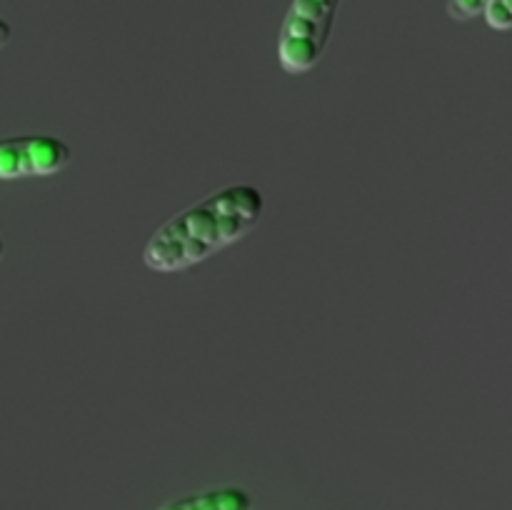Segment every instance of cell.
Segmentation results:
<instances>
[{"label":"cell","instance_id":"277c9868","mask_svg":"<svg viewBox=\"0 0 512 510\" xmlns=\"http://www.w3.org/2000/svg\"><path fill=\"white\" fill-rule=\"evenodd\" d=\"M160 510H253V498L248 490L228 485V488L205 490V493L170 500Z\"/></svg>","mask_w":512,"mask_h":510},{"label":"cell","instance_id":"8992f818","mask_svg":"<svg viewBox=\"0 0 512 510\" xmlns=\"http://www.w3.org/2000/svg\"><path fill=\"white\" fill-rule=\"evenodd\" d=\"M483 18L493 30H512V0H493Z\"/></svg>","mask_w":512,"mask_h":510},{"label":"cell","instance_id":"3957f363","mask_svg":"<svg viewBox=\"0 0 512 510\" xmlns=\"http://www.w3.org/2000/svg\"><path fill=\"white\" fill-rule=\"evenodd\" d=\"M73 150L55 135H13L0 138V180L50 178L63 173Z\"/></svg>","mask_w":512,"mask_h":510},{"label":"cell","instance_id":"7a4b0ae2","mask_svg":"<svg viewBox=\"0 0 512 510\" xmlns=\"http://www.w3.org/2000/svg\"><path fill=\"white\" fill-rule=\"evenodd\" d=\"M340 0H293L278 40V63L285 73L313 70L328 48Z\"/></svg>","mask_w":512,"mask_h":510},{"label":"cell","instance_id":"6da1fadb","mask_svg":"<svg viewBox=\"0 0 512 510\" xmlns=\"http://www.w3.org/2000/svg\"><path fill=\"white\" fill-rule=\"evenodd\" d=\"M265 215V195L255 185H228L160 225L143 250L155 273H180L253 233Z\"/></svg>","mask_w":512,"mask_h":510},{"label":"cell","instance_id":"52a82bcc","mask_svg":"<svg viewBox=\"0 0 512 510\" xmlns=\"http://www.w3.org/2000/svg\"><path fill=\"white\" fill-rule=\"evenodd\" d=\"M10 38H13V28H10L8 20L0 18V48H5L10 43Z\"/></svg>","mask_w":512,"mask_h":510},{"label":"cell","instance_id":"ba28073f","mask_svg":"<svg viewBox=\"0 0 512 510\" xmlns=\"http://www.w3.org/2000/svg\"><path fill=\"white\" fill-rule=\"evenodd\" d=\"M253 510H255V508H253Z\"/></svg>","mask_w":512,"mask_h":510},{"label":"cell","instance_id":"5b68a950","mask_svg":"<svg viewBox=\"0 0 512 510\" xmlns=\"http://www.w3.org/2000/svg\"><path fill=\"white\" fill-rule=\"evenodd\" d=\"M493 5V0H448V15L453 20H473L478 15H485V10Z\"/></svg>","mask_w":512,"mask_h":510}]
</instances>
